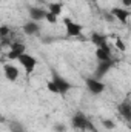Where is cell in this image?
Here are the masks:
<instances>
[{
  "mask_svg": "<svg viewBox=\"0 0 131 132\" xmlns=\"http://www.w3.org/2000/svg\"><path fill=\"white\" fill-rule=\"evenodd\" d=\"M85 85H86V89L91 95H100L105 91V83L99 78H94V77H86Z\"/></svg>",
  "mask_w": 131,
  "mask_h": 132,
  "instance_id": "6da1fadb",
  "label": "cell"
},
{
  "mask_svg": "<svg viewBox=\"0 0 131 132\" xmlns=\"http://www.w3.org/2000/svg\"><path fill=\"white\" fill-rule=\"evenodd\" d=\"M17 62L23 66L26 75H31V74L34 72V69H35V66H37V60H35V57H33L31 54H26V52L22 54V55L19 57Z\"/></svg>",
  "mask_w": 131,
  "mask_h": 132,
  "instance_id": "7a4b0ae2",
  "label": "cell"
},
{
  "mask_svg": "<svg viewBox=\"0 0 131 132\" xmlns=\"http://www.w3.org/2000/svg\"><path fill=\"white\" fill-rule=\"evenodd\" d=\"M65 22V29H66V37H79L82 31H83V26L77 22H72L69 17L63 19Z\"/></svg>",
  "mask_w": 131,
  "mask_h": 132,
  "instance_id": "3957f363",
  "label": "cell"
},
{
  "mask_svg": "<svg viewBox=\"0 0 131 132\" xmlns=\"http://www.w3.org/2000/svg\"><path fill=\"white\" fill-rule=\"evenodd\" d=\"M51 74H53V78H51V80H53V81H54V83L57 85V88H59L60 94H62V95H65V94H68V92L71 91L72 85H71V83H69V81H68L66 78H63V77H62L60 74H57L56 71H53Z\"/></svg>",
  "mask_w": 131,
  "mask_h": 132,
  "instance_id": "277c9868",
  "label": "cell"
},
{
  "mask_svg": "<svg viewBox=\"0 0 131 132\" xmlns=\"http://www.w3.org/2000/svg\"><path fill=\"white\" fill-rule=\"evenodd\" d=\"M71 125H72V128H76V129H82V131H85V129H88V128L91 126L88 117H86L85 114H82V112H77V114L72 117Z\"/></svg>",
  "mask_w": 131,
  "mask_h": 132,
  "instance_id": "5b68a950",
  "label": "cell"
},
{
  "mask_svg": "<svg viewBox=\"0 0 131 132\" xmlns=\"http://www.w3.org/2000/svg\"><path fill=\"white\" fill-rule=\"evenodd\" d=\"M26 52V46L23 45V43H20V42H12L11 43V49H9V52H8V59L9 60H19V57L22 55V54H25Z\"/></svg>",
  "mask_w": 131,
  "mask_h": 132,
  "instance_id": "8992f818",
  "label": "cell"
},
{
  "mask_svg": "<svg viewBox=\"0 0 131 132\" xmlns=\"http://www.w3.org/2000/svg\"><path fill=\"white\" fill-rule=\"evenodd\" d=\"M28 12H30V19L34 22H40L43 19H46V11L42 9V8H37V6H30L28 8Z\"/></svg>",
  "mask_w": 131,
  "mask_h": 132,
  "instance_id": "52a82bcc",
  "label": "cell"
},
{
  "mask_svg": "<svg viewBox=\"0 0 131 132\" xmlns=\"http://www.w3.org/2000/svg\"><path fill=\"white\" fill-rule=\"evenodd\" d=\"M3 74H5V77H6L9 81H16V80L19 78V69L14 65H11V63L3 65Z\"/></svg>",
  "mask_w": 131,
  "mask_h": 132,
  "instance_id": "ba28073f",
  "label": "cell"
},
{
  "mask_svg": "<svg viewBox=\"0 0 131 132\" xmlns=\"http://www.w3.org/2000/svg\"><path fill=\"white\" fill-rule=\"evenodd\" d=\"M113 60H108V62H99V66H97V69H96V72H94V78H102L111 68H113Z\"/></svg>",
  "mask_w": 131,
  "mask_h": 132,
  "instance_id": "9c48e42d",
  "label": "cell"
},
{
  "mask_svg": "<svg viewBox=\"0 0 131 132\" xmlns=\"http://www.w3.org/2000/svg\"><path fill=\"white\" fill-rule=\"evenodd\" d=\"M111 15L116 19V20H119L120 23H125L127 20H128V17H130V11H127L125 8H113L111 9Z\"/></svg>",
  "mask_w": 131,
  "mask_h": 132,
  "instance_id": "30bf717a",
  "label": "cell"
},
{
  "mask_svg": "<svg viewBox=\"0 0 131 132\" xmlns=\"http://www.w3.org/2000/svg\"><path fill=\"white\" fill-rule=\"evenodd\" d=\"M91 43H93L96 48H105V46H108V38H106V35H103V34L93 32L91 34Z\"/></svg>",
  "mask_w": 131,
  "mask_h": 132,
  "instance_id": "8fae6325",
  "label": "cell"
},
{
  "mask_svg": "<svg viewBox=\"0 0 131 132\" xmlns=\"http://www.w3.org/2000/svg\"><path fill=\"white\" fill-rule=\"evenodd\" d=\"M117 111H119V115H122L127 121H131V103L130 101H122L117 106Z\"/></svg>",
  "mask_w": 131,
  "mask_h": 132,
  "instance_id": "7c38bea8",
  "label": "cell"
},
{
  "mask_svg": "<svg viewBox=\"0 0 131 132\" xmlns=\"http://www.w3.org/2000/svg\"><path fill=\"white\" fill-rule=\"evenodd\" d=\"M39 31H40L39 22L30 20V22H26V23L23 25V32L26 34V35H35V34H39Z\"/></svg>",
  "mask_w": 131,
  "mask_h": 132,
  "instance_id": "4fadbf2b",
  "label": "cell"
},
{
  "mask_svg": "<svg viewBox=\"0 0 131 132\" xmlns=\"http://www.w3.org/2000/svg\"><path fill=\"white\" fill-rule=\"evenodd\" d=\"M96 59H97L99 62H108V60H111V51H110V48L108 46H105V48H96Z\"/></svg>",
  "mask_w": 131,
  "mask_h": 132,
  "instance_id": "5bb4252c",
  "label": "cell"
},
{
  "mask_svg": "<svg viewBox=\"0 0 131 132\" xmlns=\"http://www.w3.org/2000/svg\"><path fill=\"white\" fill-rule=\"evenodd\" d=\"M9 131L11 132H26V128H25L20 121L12 120V121L9 123Z\"/></svg>",
  "mask_w": 131,
  "mask_h": 132,
  "instance_id": "9a60e30c",
  "label": "cell"
},
{
  "mask_svg": "<svg viewBox=\"0 0 131 132\" xmlns=\"http://www.w3.org/2000/svg\"><path fill=\"white\" fill-rule=\"evenodd\" d=\"M62 11H63V5H62V3H57V2L49 3V12H53V14H56V15H60Z\"/></svg>",
  "mask_w": 131,
  "mask_h": 132,
  "instance_id": "2e32d148",
  "label": "cell"
},
{
  "mask_svg": "<svg viewBox=\"0 0 131 132\" xmlns=\"http://www.w3.org/2000/svg\"><path fill=\"white\" fill-rule=\"evenodd\" d=\"M46 89L49 91V92H53V94H60V91H59V88H57V85L51 80V81H48L46 83Z\"/></svg>",
  "mask_w": 131,
  "mask_h": 132,
  "instance_id": "e0dca14e",
  "label": "cell"
},
{
  "mask_svg": "<svg viewBox=\"0 0 131 132\" xmlns=\"http://www.w3.org/2000/svg\"><path fill=\"white\" fill-rule=\"evenodd\" d=\"M102 125H103V128H106V129H114V128H116V123H114L113 120H108V118H103V120H102Z\"/></svg>",
  "mask_w": 131,
  "mask_h": 132,
  "instance_id": "ac0fdd59",
  "label": "cell"
},
{
  "mask_svg": "<svg viewBox=\"0 0 131 132\" xmlns=\"http://www.w3.org/2000/svg\"><path fill=\"white\" fill-rule=\"evenodd\" d=\"M53 131L54 132H66L68 128H66V125H63V123H56L53 126Z\"/></svg>",
  "mask_w": 131,
  "mask_h": 132,
  "instance_id": "d6986e66",
  "label": "cell"
},
{
  "mask_svg": "<svg viewBox=\"0 0 131 132\" xmlns=\"http://www.w3.org/2000/svg\"><path fill=\"white\" fill-rule=\"evenodd\" d=\"M57 17H59V15H56V14H53V12H49V11H48V14H46V19H45V20H48L49 23H57Z\"/></svg>",
  "mask_w": 131,
  "mask_h": 132,
  "instance_id": "ffe728a7",
  "label": "cell"
},
{
  "mask_svg": "<svg viewBox=\"0 0 131 132\" xmlns=\"http://www.w3.org/2000/svg\"><path fill=\"white\" fill-rule=\"evenodd\" d=\"M9 31H11V29H9V28H8L6 25H2V26H0V37H2V38L8 37V34H9Z\"/></svg>",
  "mask_w": 131,
  "mask_h": 132,
  "instance_id": "44dd1931",
  "label": "cell"
},
{
  "mask_svg": "<svg viewBox=\"0 0 131 132\" xmlns=\"http://www.w3.org/2000/svg\"><path fill=\"white\" fill-rule=\"evenodd\" d=\"M114 43H116V46H117V49H119V51H122V52H125V49H127V46H125V43H123V42H122L120 38H116V42H114Z\"/></svg>",
  "mask_w": 131,
  "mask_h": 132,
  "instance_id": "7402d4cb",
  "label": "cell"
},
{
  "mask_svg": "<svg viewBox=\"0 0 131 132\" xmlns=\"http://www.w3.org/2000/svg\"><path fill=\"white\" fill-rule=\"evenodd\" d=\"M122 5H123V8H130L131 6V0H122Z\"/></svg>",
  "mask_w": 131,
  "mask_h": 132,
  "instance_id": "603a6c76",
  "label": "cell"
},
{
  "mask_svg": "<svg viewBox=\"0 0 131 132\" xmlns=\"http://www.w3.org/2000/svg\"><path fill=\"white\" fill-rule=\"evenodd\" d=\"M90 129H91V131H93V132H100V131H97V129H96V128H94V126H93V125H91V126H90Z\"/></svg>",
  "mask_w": 131,
  "mask_h": 132,
  "instance_id": "cb8c5ba5",
  "label": "cell"
},
{
  "mask_svg": "<svg viewBox=\"0 0 131 132\" xmlns=\"http://www.w3.org/2000/svg\"><path fill=\"white\" fill-rule=\"evenodd\" d=\"M130 103H131V100H130Z\"/></svg>",
  "mask_w": 131,
  "mask_h": 132,
  "instance_id": "d4e9b609",
  "label": "cell"
}]
</instances>
